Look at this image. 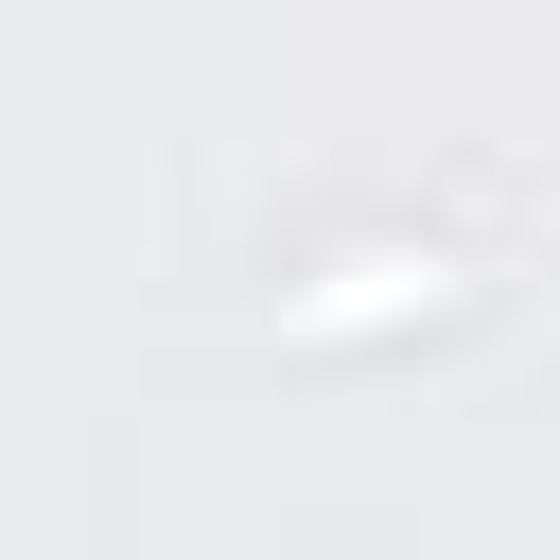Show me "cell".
<instances>
[{"label":"cell","mask_w":560,"mask_h":560,"mask_svg":"<svg viewBox=\"0 0 560 560\" xmlns=\"http://www.w3.org/2000/svg\"><path fill=\"white\" fill-rule=\"evenodd\" d=\"M438 280H455V262H350V280H332V298H298L280 332H368V315H402V298H438Z\"/></svg>","instance_id":"1"}]
</instances>
